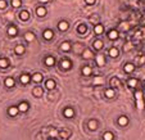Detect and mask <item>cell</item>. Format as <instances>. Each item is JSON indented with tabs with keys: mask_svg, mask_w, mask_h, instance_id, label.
Masks as SVG:
<instances>
[{
	"mask_svg": "<svg viewBox=\"0 0 145 140\" xmlns=\"http://www.w3.org/2000/svg\"><path fill=\"white\" fill-rule=\"evenodd\" d=\"M94 31H95V34H96V35H100V34H103V32H104V26H103V25H100V23H98V25L94 27Z\"/></svg>",
	"mask_w": 145,
	"mask_h": 140,
	"instance_id": "obj_1",
	"label": "cell"
},
{
	"mask_svg": "<svg viewBox=\"0 0 145 140\" xmlns=\"http://www.w3.org/2000/svg\"><path fill=\"white\" fill-rule=\"evenodd\" d=\"M123 70H125L126 73H131L132 71L135 70V66H134L132 63H127V64H125V66H123Z\"/></svg>",
	"mask_w": 145,
	"mask_h": 140,
	"instance_id": "obj_2",
	"label": "cell"
},
{
	"mask_svg": "<svg viewBox=\"0 0 145 140\" xmlns=\"http://www.w3.org/2000/svg\"><path fill=\"white\" fill-rule=\"evenodd\" d=\"M28 18H30V14H28L27 10H22V12L19 13V19H21V21H27Z\"/></svg>",
	"mask_w": 145,
	"mask_h": 140,
	"instance_id": "obj_3",
	"label": "cell"
},
{
	"mask_svg": "<svg viewBox=\"0 0 145 140\" xmlns=\"http://www.w3.org/2000/svg\"><path fill=\"white\" fill-rule=\"evenodd\" d=\"M58 28H59L60 31H67V30H68V23L64 22V21H62V22L58 23Z\"/></svg>",
	"mask_w": 145,
	"mask_h": 140,
	"instance_id": "obj_4",
	"label": "cell"
},
{
	"mask_svg": "<svg viewBox=\"0 0 145 140\" xmlns=\"http://www.w3.org/2000/svg\"><path fill=\"white\" fill-rule=\"evenodd\" d=\"M30 80H31L30 75H27V73L21 75V82H22V84H28V82H30Z\"/></svg>",
	"mask_w": 145,
	"mask_h": 140,
	"instance_id": "obj_5",
	"label": "cell"
},
{
	"mask_svg": "<svg viewBox=\"0 0 145 140\" xmlns=\"http://www.w3.org/2000/svg\"><path fill=\"white\" fill-rule=\"evenodd\" d=\"M118 123H119L121 126H126V125L128 123V118H127L126 116H121V117L118 118Z\"/></svg>",
	"mask_w": 145,
	"mask_h": 140,
	"instance_id": "obj_6",
	"label": "cell"
},
{
	"mask_svg": "<svg viewBox=\"0 0 145 140\" xmlns=\"http://www.w3.org/2000/svg\"><path fill=\"white\" fill-rule=\"evenodd\" d=\"M36 13H37L39 17H44V16L46 14V9H45L44 6H39L36 9Z\"/></svg>",
	"mask_w": 145,
	"mask_h": 140,
	"instance_id": "obj_7",
	"label": "cell"
},
{
	"mask_svg": "<svg viewBox=\"0 0 145 140\" xmlns=\"http://www.w3.org/2000/svg\"><path fill=\"white\" fill-rule=\"evenodd\" d=\"M8 113H9V116H17V113H18V107H10L9 109H8Z\"/></svg>",
	"mask_w": 145,
	"mask_h": 140,
	"instance_id": "obj_8",
	"label": "cell"
},
{
	"mask_svg": "<svg viewBox=\"0 0 145 140\" xmlns=\"http://www.w3.org/2000/svg\"><path fill=\"white\" fill-rule=\"evenodd\" d=\"M93 46H94L96 50H100V49L103 48V41H102V40H96V41H94Z\"/></svg>",
	"mask_w": 145,
	"mask_h": 140,
	"instance_id": "obj_9",
	"label": "cell"
},
{
	"mask_svg": "<svg viewBox=\"0 0 145 140\" xmlns=\"http://www.w3.org/2000/svg\"><path fill=\"white\" fill-rule=\"evenodd\" d=\"M118 53H119V51H118L117 48H112V49L109 50V55H110L112 58H117V57H118Z\"/></svg>",
	"mask_w": 145,
	"mask_h": 140,
	"instance_id": "obj_10",
	"label": "cell"
},
{
	"mask_svg": "<svg viewBox=\"0 0 145 140\" xmlns=\"http://www.w3.org/2000/svg\"><path fill=\"white\" fill-rule=\"evenodd\" d=\"M45 86H46L49 90H53V89L55 87V82H54V80H48L46 84H45Z\"/></svg>",
	"mask_w": 145,
	"mask_h": 140,
	"instance_id": "obj_11",
	"label": "cell"
},
{
	"mask_svg": "<svg viewBox=\"0 0 145 140\" xmlns=\"http://www.w3.org/2000/svg\"><path fill=\"white\" fill-rule=\"evenodd\" d=\"M108 37L110 40H116V39H118V32H117L116 30H112V31H109Z\"/></svg>",
	"mask_w": 145,
	"mask_h": 140,
	"instance_id": "obj_12",
	"label": "cell"
},
{
	"mask_svg": "<svg viewBox=\"0 0 145 140\" xmlns=\"http://www.w3.org/2000/svg\"><path fill=\"white\" fill-rule=\"evenodd\" d=\"M53 36H54V32H53L51 30H46V31L44 32V37H45L46 40H50V39H53Z\"/></svg>",
	"mask_w": 145,
	"mask_h": 140,
	"instance_id": "obj_13",
	"label": "cell"
},
{
	"mask_svg": "<svg viewBox=\"0 0 145 140\" xmlns=\"http://www.w3.org/2000/svg\"><path fill=\"white\" fill-rule=\"evenodd\" d=\"M8 34H9V36H16L17 35V27L16 26H10L8 28Z\"/></svg>",
	"mask_w": 145,
	"mask_h": 140,
	"instance_id": "obj_14",
	"label": "cell"
},
{
	"mask_svg": "<svg viewBox=\"0 0 145 140\" xmlns=\"http://www.w3.org/2000/svg\"><path fill=\"white\" fill-rule=\"evenodd\" d=\"M64 116H66L67 118L73 117V109L72 108H66V109H64Z\"/></svg>",
	"mask_w": 145,
	"mask_h": 140,
	"instance_id": "obj_15",
	"label": "cell"
},
{
	"mask_svg": "<svg viewBox=\"0 0 145 140\" xmlns=\"http://www.w3.org/2000/svg\"><path fill=\"white\" fill-rule=\"evenodd\" d=\"M14 50H16V53H17V54H19V55H21V54H23V53H25V46H23V45H17Z\"/></svg>",
	"mask_w": 145,
	"mask_h": 140,
	"instance_id": "obj_16",
	"label": "cell"
},
{
	"mask_svg": "<svg viewBox=\"0 0 145 140\" xmlns=\"http://www.w3.org/2000/svg\"><path fill=\"white\" fill-rule=\"evenodd\" d=\"M96 127H98V123H96V121L91 120V121L89 122V129H90V130H93V131H95V130H96Z\"/></svg>",
	"mask_w": 145,
	"mask_h": 140,
	"instance_id": "obj_17",
	"label": "cell"
},
{
	"mask_svg": "<svg viewBox=\"0 0 145 140\" xmlns=\"http://www.w3.org/2000/svg\"><path fill=\"white\" fill-rule=\"evenodd\" d=\"M28 109V104L26 103V102H23V103H21V104L18 105V110H22V112H26Z\"/></svg>",
	"mask_w": 145,
	"mask_h": 140,
	"instance_id": "obj_18",
	"label": "cell"
},
{
	"mask_svg": "<svg viewBox=\"0 0 145 140\" xmlns=\"http://www.w3.org/2000/svg\"><path fill=\"white\" fill-rule=\"evenodd\" d=\"M5 85H6L8 87H13V86H14V80H13L12 77H8V78L5 80Z\"/></svg>",
	"mask_w": 145,
	"mask_h": 140,
	"instance_id": "obj_19",
	"label": "cell"
},
{
	"mask_svg": "<svg viewBox=\"0 0 145 140\" xmlns=\"http://www.w3.org/2000/svg\"><path fill=\"white\" fill-rule=\"evenodd\" d=\"M45 63H46V66H53V64L55 63V59H54L53 57H48V58L45 59Z\"/></svg>",
	"mask_w": 145,
	"mask_h": 140,
	"instance_id": "obj_20",
	"label": "cell"
},
{
	"mask_svg": "<svg viewBox=\"0 0 145 140\" xmlns=\"http://www.w3.org/2000/svg\"><path fill=\"white\" fill-rule=\"evenodd\" d=\"M60 66H62V68H64V70H68V68L71 67V62H70V61H62Z\"/></svg>",
	"mask_w": 145,
	"mask_h": 140,
	"instance_id": "obj_21",
	"label": "cell"
},
{
	"mask_svg": "<svg viewBox=\"0 0 145 140\" xmlns=\"http://www.w3.org/2000/svg\"><path fill=\"white\" fill-rule=\"evenodd\" d=\"M110 85H112L113 87H117V86H119V80H118L117 77H113V78L110 80Z\"/></svg>",
	"mask_w": 145,
	"mask_h": 140,
	"instance_id": "obj_22",
	"label": "cell"
},
{
	"mask_svg": "<svg viewBox=\"0 0 145 140\" xmlns=\"http://www.w3.org/2000/svg\"><path fill=\"white\" fill-rule=\"evenodd\" d=\"M32 80H34L35 82H40V81L42 80V75H41V73H35V75L32 76Z\"/></svg>",
	"mask_w": 145,
	"mask_h": 140,
	"instance_id": "obj_23",
	"label": "cell"
},
{
	"mask_svg": "<svg viewBox=\"0 0 145 140\" xmlns=\"http://www.w3.org/2000/svg\"><path fill=\"white\" fill-rule=\"evenodd\" d=\"M60 48H62V50L68 51V50L71 49V44H70V42H63V44L60 45Z\"/></svg>",
	"mask_w": 145,
	"mask_h": 140,
	"instance_id": "obj_24",
	"label": "cell"
},
{
	"mask_svg": "<svg viewBox=\"0 0 145 140\" xmlns=\"http://www.w3.org/2000/svg\"><path fill=\"white\" fill-rule=\"evenodd\" d=\"M25 37H26L27 41H34V40H35V35H34L32 32H27V34L25 35Z\"/></svg>",
	"mask_w": 145,
	"mask_h": 140,
	"instance_id": "obj_25",
	"label": "cell"
},
{
	"mask_svg": "<svg viewBox=\"0 0 145 140\" xmlns=\"http://www.w3.org/2000/svg\"><path fill=\"white\" fill-rule=\"evenodd\" d=\"M103 139L104 140H113L114 139V136H113V134H112V132H105V134H104V135H103Z\"/></svg>",
	"mask_w": 145,
	"mask_h": 140,
	"instance_id": "obj_26",
	"label": "cell"
},
{
	"mask_svg": "<svg viewBox=\"0 0 145 140\" xmlns=\"http://www.w3.org/2000/svg\"><path fill=\"white\" fill-rule=\"evenodd\" d=\"M82 73H83L85 76H89V75L91 73V68H90L89 66H85V67L82 68Z\"/></svg>",
	"mask_w": 145,
	"mask_h": 140,
	"instance_id": "obj_27",
	"label": "cell"
},
{
	"mask_svg": "<svg viewBox=\"0 0 145 140\" xmlns=\"http://www.w3.org/2000/svg\"><path fill=\"white\" fill-rule=\"evenodd\" d=\"M6 67H8V61L1 58L0 59V68H6Z\"/></svg>",
	"mask_w": 145,
	"mask_h": 140,
	"instance_id": "obj_28",
	"label": "cell"
},
{
	"mask_svg": "<svg viewBox=\"0 0 145 140\" xmlns=\"http://www.w3.org/2000/svg\"><path fill=\"white\" fill-rule=\"evenodd\" d=\"M105 97H107V98H113V97H114V90H112V89L105 90Z\"/></svg>",
	"mask_w": 145,
	"mask_h": 140,
	"instance_id": "obj_29",
	"label": "cell"
},
{
	"mask_svg": "<svg viewBox=\"0 0 145 140\" xmlns=\"http://www.w3.org/2000/svg\"><path fill=\"white\" fill-rule=\"evenodd\" d=\"M34 95H36V97L42 95V90H41V87H35V89H34Z\"/></svg>",
	"mask_w": 145,
	"mask_h": 140,
	"instance_id": "obj_30",
	"label": "cell"
},
{
	"mask_svg": "<svg viewBox=\"0 0 145 140\" xmlns=\"http://www.w3.org/2000/svg\"><path fill=\"white\" fill-rule=\"evenodd\" d=\"M96 62H98V64H99V66H103V64H104V57H103V55L96 57Z\"/></svg>",
	"mask_w": 145,
	"mask_h": 140,
	"instance_id": "obj_31",
	"label": "cell"
},
{
	"mask_svg": "<svg viewBox=\"0 0 145 140\" xmlns=\"http://www.w3.org/2000/svg\"><path fill=\"white\" fill-rule=\"evenodd\" d=\"M136 84H138V80H136V78H131V80L128 81V86H131V87H135Z\"/></svg>",
	"mask_w": 145,
	"mask_h": 140,
	"instance_id": "obj_32",
	"label": "cell"
},
{
	"mask_svg": "<svg viewBox=\"0 0 145 140\" xmlns=\"http://www.w3.org/2000/svg\"><path fill=\"white\" fill-rule=\"evenodd\" d=\"M78 32L80 34H85L86 32V26L85 25H80L78 26Z\"/></svg>",
	"mask_w": 145,
	"mask_h": 140,
	"instance_id": "obj_33",
	"label": "cell"
},
{
	"mask_svg": "<svg viewBox=\"0 0 145 140\" xmlns=\"http://www.w3.org/2000/svg\"><path fill=\"white\" fill-rule=\"evenodd\" d=\"M91 57H93V54H91L90 50H85V51H83V58L89 59V58H91Z\"/></svg>",
	"mask_w": 145,
	"mask_h": 140,
	"instance_id": "obj_34",
	"label": "cell"
},
{
	"mask_svg": "<svg viewBox=\"0 0 145 140\" xmlns=\"http://www.w3.org/2000/svg\"><path fill=\"white\" fill-rule=\"evenodd\" d=\"M12 5H13L14 8H18V6L21 5V0H12Z\"/></svg>",
	"mask_w": 145,
	"mask_h": 140,
	"instance_id": "obj_35",
	"label": "cell"
},
{
	"mask_svg": "<svg viewBox=\"0 0 145 140\" xmlns=\"http://www.w3.org/2000/svg\"><path fill=\"white\" fill-rule=\"evenodd\" d=\"M135 97H136V99H138V100H141V99H143V93H141V91H136Z\"/></svg>",
	"mask_w": 145,
	"mask_h": 140,
	"instance_id": "obj_36",
	"label": "cell"
},
{
	"mask_svg": "<svg viewBox=\"0 0 145 140\" xmlns=\"http://www.w3.org/2000/svg\"><path fill=\"white\" fill-rule=\"evenodd\" d=\"M68 135H70V132H68V131H60V136H62L63 139H67V138H68Z\"/></svg>",
	"mask_w": 145,
	"mask_h": 140,
	"instance_id": "obj_37",
	"label": "cell"
},
{
	"mask_svg": "<svg viewBox=\"0 0 145 140\" xmlns=\"http://www.w3.org/2000/svg\"><path fill=\"white\" fill-rule=\"evenodd\" d=\"M6 8V1L5 0H0V9H4Z\"/></svg>",
	"mask_w": 145,
	"mask_h": 140,
	"instance_id": "obj_38",
	"label": "cell"
},
{
	"mask_svg": "<svg viewBox=\"0 0 145 140\" xmlns=\"http://www.w3.org/2000/svg\"><path fill=\"white\" fill-rule=\"evenodd\" d=\"M138 105H139V108H143V107H144V103H143V100H138Z\"/></svg>",
	"mask_w": 145,
	"mask_h": 140,
	"instance_id": "obj_39",
	"label": "cell"
},
{
	"mask_svg": "<svg viewBox=\"0 0 145 140\" xmlns=\"http://www.w3.org/2000/svg\"><path fill=\"white\" fill-rule=\"evenodd\" d=\"M121 27H122V28H125V30H127V28H128L127 23H121Z\"/></svg>",
	"mask_w": 145,
	"mask_h": 140,
	"instance_id": "obj_40",
	"label": "cell"
},
{
	"mask_svg": "<svg viewBox=\"0 0 145 140\" xmlns=\"http://www.w3.org/2000/svg\"><path fill=\"white\" fill-rule=\"evenodd\" d=\"M57 134H58V132H57L55 130H51V131H50V135H51V136H57Z\"/></svg>",
	"mask_w": 145,
	"mask_h": 140,
	"instance_id": "obj_41",
	"label": "cell"
},
{
	"mask_svg": "<svg viewBox=\"0 0 145 140\" xmlns=\"http://www.w3.org/2000/svg\"><path fill=\"white\" fill-rule=\"evenodd\" d=\"M90 21H91V22H94V21H98V17H91V18H90Z\"/></svg>",
	"mask_w": 145,
	"mask_h": 140,
	"instance_id": "obj_42",
	"label": "cell"
},
{
	"mask_svg": "<svg viewBox=\"0 0 145 140\" xmlns=\"http://www.w3.org/2000/svg\"><path fill=\"white\" fill-rule=\"evenodd\" d=\"M86 3H87V4H94L95 0H86Z\"/></svg>",
	"mask_w": 145,
	"mask_h": 140,
	"instance_id": "obj_43",
	"label": "cell"
},
{
	"mask_svg": "<svg viewBox=\"0 0 145 140\" xmlns=\"http://www.w3.org/2000/svg\"><path fill=\"white\" fill-rule=\"evenodd\" d=\"M39 1H41V3H45V1H48V0H39Z\"/></svg>",
	"mask_w": 145,
	"mask_h": 140,
	"instance_id": "obj_44",
	"label": "cell"
}]
</instances>
